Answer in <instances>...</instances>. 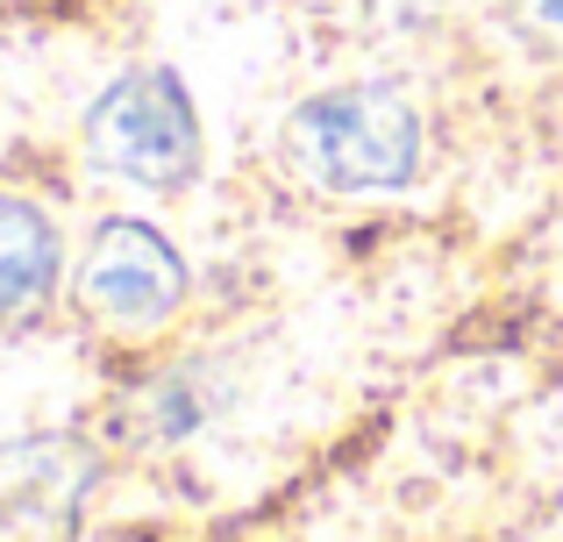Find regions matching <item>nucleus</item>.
<instances>
[{"instance_id":"f257e3e1","label":"nucleus","mask_w":563,"mask_h":542,"mask_svg":"<svg viewBox=\"0 0 563 542\" xmlns=\"http://www.w3.org/2000/svg\"><path fill=\"white\" fill-rule=\"evenodd\" d=\"M278 165L314 200L407 193L428 165V114L393 79L321 86L278 122Z\"/></svg>"},{"instance_id":"7ed1b4c3","label":"nucleus","mask_w":563,"mask_h":542,"mask_svg":"<svg viewBox=\"0 0 563 542\" xmlns=\"http://www.w3.org/2000/svg\"><path fill=\"white\" fill-rule=\"evenodd\" d=\"M71 300H79L86 329L108 343H157L192 300V272L179 243L143 214H108L86 236L79 272H71Z\"/></svg>"},{"instance_id":"f03ea898","label":"nucleus","mask_w":563,"mask_h":542,"mask_svg":"<svg viewBox=\"0 0 563 542\" xmlns=\"http://www.w3.org/2000/svg\"><path fill=\"white\" fill-rule=\"evenodd\" d=\"M86 165L136 193H186L207 165V129L172 65H129L93 93L79 122Z\"/></svg>"},{"instance_id":"39448f33","label":"nucleus","mask_w":563,"mask_h":542,"mask_svg":"<svg viewBox=\"0 0 563 542\" xmlns=\"http://www.w3.org/2000/svg\"><path fill=\"white\" fill-rule=\"evenodd\" d=\"M521 22L536 29L542 43H556V51H563V0H521Z\"/></svg>"},{"instance_id":"20e7f679","label":"nucleus","mask_w":563,"mask_h":542,"mask_svg":"<svg viewBox=\"0 0 563 542\" xmlns=\"http://www.w3.org/2000/svg\"><path fill=\"white\" fill-rule=\"evenodd\" d=\"M57 278H65V243H57L51 214L22 193H0V321L43 314Z\"/></svg>"}]
</instances>
